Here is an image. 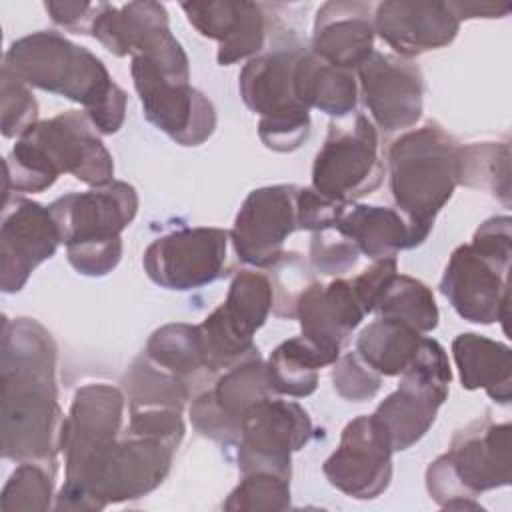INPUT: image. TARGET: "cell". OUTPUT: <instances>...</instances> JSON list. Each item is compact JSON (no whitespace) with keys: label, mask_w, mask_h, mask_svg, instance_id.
Listing matches in <instances>:
<instances>
[{"label":"cell","mask_w":512,"mask_h":512,"mask_svg":"<svg viewBox=\"0 0 512 512\" xmlns=\"http://www.w3.org/2000/svg\"><path fill=\"white\" fill-rule=\"evenodd\" d=\"M0 448L6 460L56 470L66 416L58 404L56 344L32 318H2Z\"/></svg>","instance_id":"6da1fadb"},{"label":"cell","mask_w":512,"mask_h":512,"mask_svg":"<svg viewBox=\"0 0 512 512\" xmlns=\"http://www.w3.org/2000/svg\"><path fill=\"white\" fill-rule=\"evenodd\" d=\"M26 86L78 102L98 134H116L126 116V92L104 62L58 32L40 30L18 38L4 54V66Z\"/></svg>","instance_id":"7a4b0ae2"},{"label":"cell","mask_w":512,"mask_h":512,"mask_svg":"<svg viewBox=\"0 0 512 512\" xmlns=\"http://www.w3.org/2000/svg\"><path fill=\"white\" fill-rule=\"evenodd\" d=\"M4 168V198L12 192H42L60 174H72L92 188L112 182L114 176L112 154L86 112L80 110L38 120L16 140Z\"/></svg>","instance_id":"3957f363"},{"label":"cell","mask_w":512,"mask_h":512,"mask_svg":"<svg viewBox=\"0 0 512 512\" xmlns=\"http://www.w3.org/2000/svg\"><path fill=\"white\" fill-rule=\"evenodd\" d=\"M174 452L176 446L168 442L122 430V436L66 470L54 508L92 512L142 498L164 482Z\"/></svg>","instance_id":"277c9868"},{"label":"cell","mask_w":512,"mask_h":512,"mask_svg":"<svg viewBox=\"0 0 512 512\" xmlns=\"http://www.w3.org/2000/svg\"><path fill=\"white\" fill-rule=\"evenodd\" d=\"M132 80L144 116L180 146L206 142L216 128V110L190 86V62L172 32H162L132 56Z\"/></svg>","instance_id":"5b68a950"},{"label":"cell","mask_w":512,"mask_h":512,"mask_svg":"<svg viewBox=\"0 0 512 512\" xmlns=\"http://www.w3.org/2000/svg\"><path fill=\"white\" fill-rule=\"evenodd\" d=\"M388 180L398 210L426 240L460 184V144L438 122L408 130L388 148Z\"/></svg>","instance_id":"8992f818"},{"label":"cell","mask_w":512,"mask_h":512,"mask_svg":"<svg viewBox=\"0 0 512 512\" xmlns=\"http://www.w3.org/2000/svg\"><path fill=\"white\" fill-rule=\"evenodd\" d=\"M68 262L84 276H106L122 258V230L138 212L136 188L122 180L60 196L50 206Z\"/></svg>","instance_id":"52a82bcc"},{"label":"cell","mask_w":512,"mask_h":512,"mask_svg":"<svg viewBox=\"0 0 512 512\" xmlns=\"http://www.w3.org/2000/svg\"><path fill=\"white\" fill-rule=\"evenodd\" d=\"M512 426L490 418L458 430L448 452L430 462L426 488L434 502L448 510H482L476 496L508 486L512 480Z\"/></svg>","instance_id":"ba28073f"},{"label":"cell","mask_w":512,"mask_h":512,"mask_svg":"<svg viewBox=\"0 0 512 512\" xmlns=\"http://www.w3.org/2000/svg\"><path fill=\"white\" fill-rule=\"evenodd\" d=\"M450 382L446 350L438 340L422 336L412 362L400 374L398 388L372 414L394 452L410 448L428 432L448 398Z\"/></svg>","instance_id":"9c48e42d"},{"label":"cell","mask_w":512,"mask_h":512,"mask_svg":"<svg viewBox=\"0 0 512 512\" xmlns=\"http://www.w3.org/2000/svg\"><path fill=\"white\" fill-rule=\"evenodd\" d=\"M274 306L272 282L262 272L242 270L234 276L226 300L200 324L204 368L222 372L256 356L254 334Z\"/></svg>","instance_id":"30bf717a"},{"label":"cell","mask_w":512,"mask_h":512,"mask_svg":"<svg viewBox=\"0 0 512 512\" xmlns=\"http://www.w3.org/2000/svg\"><path fill=\"white\" fill-rule=\"evenodd\" d=\"M384 172L378 132L364 114H356L348 122H330L312 164V188L330 200L352 204L374 192L382 184Z\"/></svg>","instance_id":"8fae6325"},{"label":"cell","mask_w":512,"mask_h":512,"mask_svg":"<svg viewBox=\"0 0 512 512\" xmlns=\"http://www.w3.org/2000/svg\"><path fill=\"white\" fill-rule=\"evenodd\" d=\"M312 434V420L298 402L268 396L242 418L238 468L242 474L274 472L290 478L292 454L302 450Z\"/></svg>","instance_id":"7c38bea8"},{"label":"cell","mask_w":512,"mask_h":512,"mask_svg":"<svg viewBox=\"0 0 512 512\" xmlns=\"http://www.w3.org/2000/svg\"><path fill=\"white\" fill-rule=\"evenodd\" d=\"M230 234L222 228H180L156 238L144 252L148 278L166 290H194L224 274Z\"/></svg>","instance_id":"4fadbf2b"},{"label":"cell","mask_w":512,"mask_h":512,"mask_svg":"<svg viewBox=\"0 0 512 512\" xmlns=\"http://www.w3.org/2000/svg\"><path fill=\"white\" fill-rule=\"evenodd\" d=\"M510 258L490 254L474 244H462L452 254L440 280V292L456 314L474 324L508 320Z\"/></svg>","instance_id":"5bb4252c"},{"label":"cell","mask_w":512,"mask_h":512,"mask_svg":"<svg viewBox=\"0 0 512 512\" xmlns=\"http://www.w3.org/2000/svg\"><path fill=\"white\" fill-rule=\"evenodd\" d=\"M298 188L274 184L256 188L246 196L228 232L242 262L270 268L282 258L286 238L298 230Z\"/></svg>","instance_id":"9a60e30c"},{"label":"cell","mask_w":512,"mask_h":512,"mask_svg":"<svg viewBox=\"0 0 512 512\" xmlns=\"http://www.w3.org/2000/svg\"><path fill=\"white\" fill-rule=\"evenodd\" d=\"M392 446L370 416L350 420L338 448L326 458L322 472L330 486L358 500L380 496L392 480Z\"/></svg>","instance_id":"2e32d148"},{"label":"cell","mask_w":512,"mask_h":512,"mask_svg":"<svg viewBox=\"0 0 512 512\" xmlns=\"http://www.w3.org/2000/svg\"><path fill=\"white\" fill-rule=\"evenodd\" d=\"M276 396L270 388L266 362L260 354L222 370L214 386L200 392L190 404V420L202 436L230 444L238 442L244 414L256 402Z\"/></svg>","instance_id":"e0dca14e"},{"label":"cell","mask_w":512,"mask_h":512,"mask_svg":"<svg viewBox=\"0 0 512 512\" xmlns=\"http://www.w3.org/2000/svg\"><path fill=\"white\" fill-rule=\"evenodd\" d=\"M60 232L50 208L16 196L4 200L0 226V286L18 292L30 274L58 250Z\"/></svg>","instance_id":"ac0fdd59"},{"label":"cell","mask_w":512,"mask_h":512,"mask_svg":"<svg viewBox=\"0 0 512 512\" xmlns=\"http://www.w3.org/2000/svg\"><path fill=\"white\" fill-rule=\"evenodd\" d=\"M356 72L364 104L382 132L406 130L420 120L424 78L416 64L374 50Z\"/></svg>","instance_id":"d6986e66"},{"label":"cell","mask_w":512,"mask_h":512,"mask_svg":"<svg viewBox=\"0 0 512 512\" xmlns=\"http://www.w3.org/2000/svg\"><path fill=\"white\" fill-rule=\"evenodd\" d=\"M460 18L450 2L388 0L374 8V32L400 58L418 56L452 44Z\"/></svg>","instance_id":"ffe728a7"},{"label":"cell","mask_w":512,"mask_h":512,"mask_svg":"<svg viewBox=\"0 0 512 512\" xmlns=\"http://www.w3.org/2000/svg\"><path fill=\"white\" fill-rule=\"evenodd\" d=\"M188 22L210 40L218 42L216 60L230 66L254 58L266 40L264 6L248 0H208L184 2Z\"/></svg>","instance_id":"44dd1931"},{"label":"cell","mask_w":512,"mask_h":512,"mask_svg":"<svg viewBox=\"0 0 512 512\" xmlns=\"http://www.w3.org/2000/svg\"><path fill=\"white\" fill-rule=\"evenodd\" d=\"M124 394L112 384H86L76 390L64 426L66 470L122 434Z\"/></svg>","instance_id":"7402d4cb"},{"label":"cell","mask_w":512,"mask_h":512,"mask_svg":"<svg viewBox=\"0 0 512 512\" xmlns=\"http://www.w3.org/2000/svg\"><path fill=\"white\" fill-rule=\"evenodd\" d=\"M364 316L366 310L352 282L336 278L328 284L310 282L296 300L294 318H298L304 338L340 356L342 346Z\"/></svg>","instance_id":"603a6c76"},{"label":"cell","mask_w":512,"mask_h":512,"mask_svg":"<svg viewBox=\"0 0 512 512\" xmlns=\"http://www.w3.org/2000/svg\"><path fill=\"white\" fill-rule=\"evenodd\" d=\"M374 6L370 2L336 0L318 8L312 52L324 62L356 70L374 52Z\"/></svg>","instance_id":"cb8c5ba5"},{"label":"cell","mask_w":512,"mask_h":512,"mask_svg":"<svg viewBox=\"0 0 512 512\" xmlns=\"http://www.w3.org/2000/svg\"><path fill=\"white\" fill-rule=\"evenodd\" d=\"M302 50L300 44H286L250 58L242 68L238 78L240 96L260 120L310 114L294 90V70Z\"/></svg>","instance_id":"d4e9b609"},{"label":"cell","mask_w":512,"mask_h":512,"mask_svg":"<svg viewBox=\"0 0 512 512\" xmlns=\"http://www.w3.org/2000/svg\"><path fill=\"white\" fill-rule=\"evenodd\" d=\"M334 228L372 260L396 256L424 242L400 210L386 206L348 204Z\"/></svg>","instance_id":"484cf974"},{"label":"cell","mask_w":512,"mask_h":512,"mask_svg":"<svg viewBox=\"0 0 512 512\" xmlns=\"http://www.w3.org/2000/svg\"><path fill=\"white\" fill-rule=\"evenodd\" d=\"M452 356L466 390H486L498 402L512 398V352L506 344L464 332L452 340Z\"/></svg>","instance_id":"4316f807"},{"label":"cell","mask_w":512,"mask_h":512,"mask_svg":"<svg viewBox=\"0 0 512 512\" xmlns=\"http://www.w3.org/2000/svg\"><path fill=\"white\" fill-rule=\"evenodd\" d=\"M164 30L170 26L168 12L160 2L146 0L122 6L104 2L90 36L114 56H134Z\"/></svg>","instance_id":"83f0119b"},{"label":"cell","mask_w":512,"mask_h":512,"mask_svg":"<svg viewBox=\"0 0 512 512\" xmlns=\"http://www.w3.org/2000/svg\"><path fill=\"white\" fill-rule=\"evenodd\" d=\"M298 100L332 118H346L356 110L358 84L352 70L332 66L312 50H302L294 70Z\"/></svg>","instance_id":"f1b7e54d"},{"label":"cell","mask_w":512,"mask_h":512,"mask_svg":"<svg viewBox=\"0 0 512 512\" xmlns=\"http://www.w3.org/2000/svg\"><path fill=\"white\" fill-rule=\"evenodd\" d=\"M340 356L328 352L302 334L276 346L266 362L268 382L274 394L306 398L318 388V370Z\"/></svg>","instance_id":"f546056e"},{"label":"cell","mask_w":512,"mask_h":512,"mask_svg":"<svg viewBox=\"0 0 512 512\" xmlns=\"http://www.w3.org/2000/svg\"><path fill=\"white\" fill-rule=\"evenodd\" d=\"M422 334L412 326L378 318L356 336V356L378 376H400L412 362Z\"/></svg>","instance_id":"4dcf8cb0"},{"label":"cell","mask_w":512,"mask_h":512,"mask_svg":"<svg viewBox=\"0 0 512 512\" xmlns=\"http://www.w3.org/2000/svg\"><path fill=\"white\" fill-rule=\"evenodd\" d=\"M374 312L380 318L404 322L420 334L432 332L438 326L440 314L432 290L406 274H392L380 290Z\"/></svg>","instance_id":"1f68e13d"},{"label":"cell","mask_w":512,"mask_h":512,"mask_svg":"<svg viewBox=\"0 0 512 512\" xmlns=\"http://www.w3.org/2000/svg\"><path fill=\"white\" fill-rule=\"evenodd\" d=\"M128 408H174L182 410L188 402V380L156 366L146 354L136 358L124 376Z\"/></svg>","instance_id":"d6a6232c"},{"label":"cell","mask_w":512,"mask_h":512,"mask_svg":"<svg viewBox=\"0 0 512 512\" xmlns=\"http://www.w3.org/2000/svg\"><path fill=\"white\" fill-rule=\"evenodd\" d=\"M460 184L486 190L504 206H510L508 142H480L460 146Z\"/></svg>","instance_id":"836d02e7"},{"label":"cell","mask_w":512,"mask_h":512,"mask_svg":"<svg viewBox=\"0 0 512 512\" xmlns=\"http://www.w3.org/2000/svg\"><path fill=\"white\" fill-rule=\"evenodd\" d=\"M146 356L160 368L188 380L204 368V352L198 326L174 322L152 332Z\"/></svg>","instance_id":"e575fe53"},{"label":"cell","mask_w":512,"mask_h":512,"mask_svg":"<svg viewBox=\"0 0 512 512\" xmlns=\"http://www.w3.org/2000/svg\"><path fill=\"white\" fill-rule=\"evenodd\" d=\"M54 474L40 462H18L0 494L2 512H36L52 508Z\"/></svg>","instance_id":"d590c367"},{"label":"cell","mask_w":512,"mask_h":512,"mask_svg":"<svg viewBox=\"0 0 512 512\" xmlns=\"http://www.w3.org/2000/svg\"><path fill=\"white\" fill-rule=\"evenodd\" d=\"M222 506L248 512L286 510L290 508V478L274 472H248Z\"/></svg>","instance_id":"8d00e7d4"},{"label":"cell","mask_w":512,"mask_h":512,"mask_svg":"<svg viewBox=\"0 0 512 512\" xmlns=\"http://www.w3.org/2000/svg\"><path fill=\"white\" fill-rule=\"evenodd\" d=\"M0 80L2 134L6 138H20L38 122V102L30 88L6 68H2Z\"/></svg>","instance_id":"74e56055"},{"label":"cell","mask_w":512,"mask_h":512,"mask_svg":"<svg viewBox=\"0 0 512 512\" xmlns=\"http://www.w3.org/2000/svg\"><path fill=\"white\" fill-rule=\"evenodd\" d=\"M360 250L356 244L340 234L336 228L314 232L310 242L312 266L324 276H340L352 270L358 262Z\"/></svg>","instance_id":"f35d334b"},{"label":"cell","mask_w":512,"mask_h":512,"mask_svg":"<svg viewBox=\"0 0 512 512\" xmlns=\"http://www.w3.org/2000/svg\"><path fill=\"white\" fill-rule=\"evenodd\" d=\"M334 390L348 402L370 400L382 384V376L370 370L356 352H348L334 362L332 368Z\"/></svg>","instance_id":"ab89813d"},{"label":"cell","mask_w":512,"mask_h":512,"mask_svg":"<svg viewBox=\"0 0 512 512\" xmlns=\"http://www.w3.org/2000/svg\"><path fill=\"white\" fill-rule=\"evenodd\" d=\"M124 430L134 436H146V438L168 442L176 448L180 446L186 432L182 410H174V408L130 410V422Z\"/></svg>","instance_id":"60d3db41"},{"label":"cell","mask_w":512,"mask_h":512,"mask_svg":"<svg viewBox=\"0 0 512 512\" xmlns=\"http://www.w3.org/2000/svg\"><path fill=\"white\" fill-rule=\"evenodd\" d=\"M348 204L318 194L312 186L298 188V230L320 232L334 228Z\"/></svg>","instance_id":"b9f144b4"},{"label":"cell","mask_w":512,"mask_h":512,"mask_svg":"<svg viewBox=\"0 0 512 512\" xmlns=\"http://www.w3.org/2000/svg\"><path fill=\"white\" fill-rule=\"evenodd\" d=\"M104 2H44L50 18L64 30L74 34H92V26L102 10Z\"/></svg>","instance_id":"7bdbcfd3"},{"label":"cell","mask_w":512,"mask_h":512,"mask_svg":"<svg viewBox=\"0 0 512 512\" xmlns=\"http://www.w3.org/2000/svg\"><path fill=\"white\" fill-rule=\"evenodd\" d=\"M456 16L462 20L470 18H502L510 12V4H492V2H450Z\"/></svg>","instance_id":"ee69618b"}]
</instances>
